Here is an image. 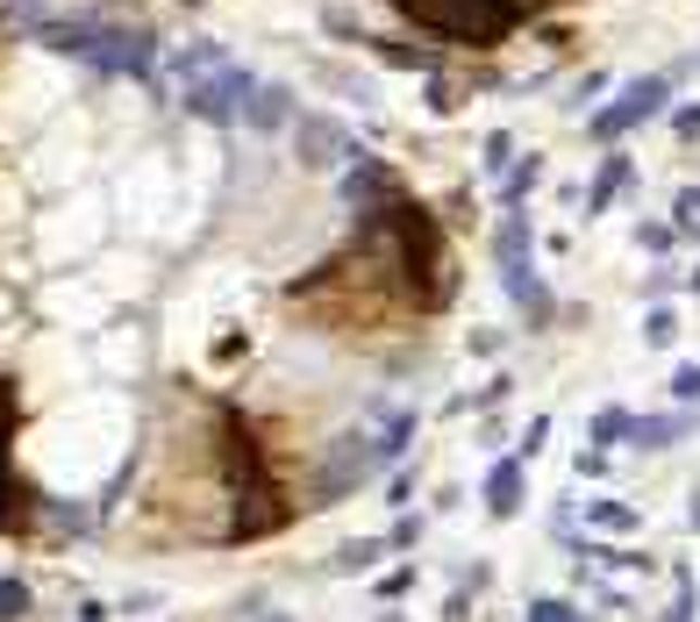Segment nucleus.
<instances>
[{"instance_id":"nucleus-1","label":"nucleus","mask_w":700,"mask_h":622,"mask_svg":"<svg viewBox=\"0 0 700 622\" xmlns=\"http://www.w3.org/2000/svg\"><path fill=\"white\" fill-rule=\"evenodd\" d=\"M372 243H379V251H393V272L408 279L415 308L450 301V251H444V229H436L429 207H408V201L372 207Z\"/></svg>"},{"instance_id":"nucleus-2","label":"nucleus","mask_w":700,"mask_h":622,"mask_svg":"<svg viewBox=\"0 0 700 622\" xmlns=\"http://www.w3.org/2000/svg\"><path fill=\"white\" fill-rule=\"evenodd\" d=\"M36 36L51 43V51H72L86 58V65H101V72H129V79H151L157 65V36L143 29V22H107V15H36Z\"/></svg>"},{"instance_id":"nucleus-3","label":"nucleus","mask_w":700,"mask_h":622,"mask_svg":"<svg viewBox=\"0 0 700 622\" xmlns=\"http://www.w3.org/2000/svg\"><path fill=\"white\" fill-rule=\"evenodd\" d=\"M408 22L422 29H444V36H464V43H500L514 29V15L500 0H393Z\"/></svg>"},{"instance_id":"nucleus-4","label":"nucleus","mask_w":700,"mask_h":622,"mask_svg":"<svg viewBox=\"0 0 700 622\" xmlns=\"http://www.w3.org/2000/svg\"><path fill=\"white\" fill-rule=\"evenodd\" d=\"M251 87H257L251 72H243L237 58H222V65L179 79V101H187V115H201V122H237L243 101H251Z\"/></svg>"},{"instance_id":"nucleus-5","label":"nucleus","mask_w":700,"mask_h":622,"mask_svg":"<svg viewBox=\"0 0 700 622\" xmlns=\"http://www.w3.org/2000/svg\"><path fill=\"white\" fill-rule=\"evenodd\" d=\"M665 101H672V79H665V72H644V79H629V87H622V101H608V107L594 115V137H600V143L629 137L636 122H650Z\"/></svg>"},{"instance_id":"nucleus-6","label":"nucleus","mask_w":700,"mask_h":622,"mask_svg":"<svg viewBox=\"0 0 700 622\" xmlns=\"http://www.w3.org/2000/svg\"><path fill=\"white\" fill-rule=\"evenodd\" d=\"M379 466H386L379 436H336V450H329V466H322V494H343L351 480H372Z\"/></svg>"},{"instance_id":"nucleus-7","label":"nucleus","mask_w":700,"mask_h":622,"mask_svg":"<svg viewBox=\"0 0 700 622\" xmlns=\"http://www.w3.org/2000/svg\"><path fill=\"white\" fill-rule=\"evenodd\" d=\"M293 143H301V165H308V173H329L336 157H351V137H343L329 115H293Z\"/></svg>"},{"instance_id":"nucleus-8","label":"nucleus","mask_w":700,"mask_h":622,"mask_svg":"<svg viewBox=\"0 0 700 622\" xmlns=\"http://www.w3.org/2000/svg\"><path fill=\"white\" fill-rule=\"evenodd\" d=\"M500 287H508L514 308L530 315V329H550L558 301H550V287H544V272H536V258H530V265H500Z\"/></svg>"},{"instance_id":"nucleus-9","label":"nucleus","mask_w":700,"mask_h":622,"mask_svg":"<svg viewBox=\"0 0 700 622\" xmlns=\"http://www.w3.org/2000/svg\"><path fill=\"white\" fill-rule=\"evenodd\" d=\"M351 157H358V165L343 173V193H351V201H358L365 215H372V207H386V201H393V179H386V165H379L372 151H351Z\"/></svg>"},{"instance_id":"nucleus-10","label":"nucleus","mask_w":700,"mask_h":622,"mask_svg":"<svg viewBox=\"0 0 700 622\" xmlns=\"http://www.w3.org/2000/svg\"><path fill=\"white\" fill-rule=\"evenodd\" d=\"M237 122H251V129H287V122H293V93H287V87H265V79H257Z\"/></svg>"},{"instance_id":"nucleus-11","label":"nucleus","mask_w":700,"mask_h":622,"mask_svg":"<svg viewBox=\"0 0 700 622\" xmlns=\"http://www.w3.org/2000/svg\"><path fill=\"white\" fill-rule=\"evenodd\" d=\"M494 258H500V265H530V258H536V229L522 223V215H508V223L494 229Z\"/></svg>"},{"instance_id":"nucleus-12","label":"nucleus","mask_w":700,"mask_h":622,"mask_svg":"<svg viewBox=\"0 0 700 622\" xmlns=\"http://www.w3.org/2000/svg\"><path fill=\"white\" fill-rule=\"evenodd\" d=\"M622 187H629V157H608V165H600V179L586 187V223H594V215H608Z\"/></svg>"},{"instance_id":"nucleus-13","label":"nucleus","mask_w":700,"mask_h":622,"mask_svg":"<svg viewBox=\"0 0 700 622\" xmlns=\"http://www.w3.org/2000/svg\"><path fill=\"white\" fill-rule=\"evenodd\" d=\"M629 436L644 450H665V444H679V436H686V415H629Z\"/></svg>"},{"instance_id":"nucleus-14","label":"nucleus","mask_w":700,"mask_h":622,"mask_svg":"<svg viewBox=\"0 0 700 622\" xmlns=\"http://www.w3.org/2000/svg\"><path fill=\"white\" fill-rule=\"evenodd\" d=\"M486 508H494V516H514V508H522V466H494L486 472Z\"/></svg>"},{"instance_id":"nucleus-15","label":"nucleus","mask_w":700,"mask_h":622,"mask_svg":"<svg viewBox=\"0 0 700 622\" xmlns=\"http://www.w3.org/2000/svg\"><path fill=\"white\" fill-rule=\"evenodd\" d=\"M530 187H544V157H522V165H514V173H508V187H500V201H508V207H522V201H530Z\"/></svg>"},{"instance_id":"nucleus-16","label":"nucleus","mask_w":700,"mask_h":622,"mask_svg":"<svg viewBox=\"0 0 700 622\" xmlns=\"http://www.w3.org/2000/svg\"><path fill=\"white\" fill-rule=\"evenodd\" d=\"M672 337H679V315H672V308H650V315H644V344H658V351H665Z\"/></svg>"},{"instance_id":"nucleus-17","label":"nucleus","mask_w":700,"mask_h":622,"mask_svg":"<svg viewBox=\"0 0 700 622\" xmlns=\"http://www.w3.org/2000/svg\"><path fill=\"white\" fill-rule=\"evenodd\" d=\"M29 615V587L22 580H0V622H22Z\"/></svg>"},{"instance_id":"nucleus-18","label":"nucleus","mask_w":700,"mask_h":622,"mask_svg":"<svg viewBox=\"0 0 700 622\" xmlns=\"http://www.w3.org/2000/svg\"><path fill=\"white\" fill-rule=\"evenodd\" d=\"M322 29H329V36H358V43H365V22L351 15V8H329V15H322Z\"/></svg>"},{"instance_id":"nucleus-19","label":"nucleus","mask_w":700,"mask_h":622,"mask_svg":"<svg viewBox=\"0 0 700 622\" xmlns=\"http://www.w3.org/2000/svg\"><path fill=\"white\" fill-rule=\"evenodd\" d=\"M615 436H629V415H622V408H608V415L594 422V444H615Z\"/></svg>"},{"instance_id":"nucleus-20","label":"nucleus","mask_w":700,"mask_h":622,"mask_svg":"<svg viewBox=\"0 0 700 622\" xmlns=\"http://www.w3.org/2000/svg\"><path fill=\"white\" fill-rule=\"evenodd\" d=\"M508 151H514V137H508V129H494V137H486V157H479V165H486V173H500V165H508Z\"/></svg>"},{"instance_id":"nucleus-21","label":"nucleus","mask_w":700,"mask_h":622,"mask_svg":"<svg viewBox=\"0 0 700 622\" xmlns=\"http://www.w3.org/2000/svg\"><path fill=\"white\" fill-rule=\"evenodd\" d=\"M372 558H379V544H343V551H336V566H343V572H365Z\"/></svg>"},{"instance_id":"nucleus-22","label":"nucleus","mask_w":700,"mask_h":622,"mask_svg":"<svg viewBox=\"0 0 700 622\" xmlns=\"http://www.w3.org/2000/svg\"><path fill=\"white\" fill-rule=\"evenodd\" d=\"M672 223H679V229H700V193H693V187L672 201Z\"/></svg>"},{"instance_id":"nucleus-23","label":"nucleus","mask_w":700,"mask_h":622,"mask_svg":"<svg viewBox=\"0 0 700 622\" xmlns=\"http://www.w3.org/2000/svg\"><path fill=\"white\" fill-rule=\"evenodd\" d=\"M586 516H594V522H608V530H629V508H615V502H594V508H586Z\"/></svg>"},{"instance_id":"nucleus-24","label":"nucleus","mask_w":700,"mask_h":622,"mask_svg":"<svg viewBox=\"0 0 700 622\" xmlns=\"http://www.w3.org/2000/svg\"><path fill=\"white\" fill-rule=\"evenodd\" d=\"M672 394H679V401H700V365H679V372H672Z\"/></svg>"},{"instance_id":"nucleus-25","label":"nucleus","mask_w":700,"mask_h":622,"mask_svg":"<svg viewBox=\"0 0 700 622\" xmlns=\"http://www.w3.org/2000/svg\"><path fill=\"white\" fill-rule=\"evenodd\" d=\"M636 243H644V251H665V243H672V223H644V229H636Z\"/></svg>"},{"instance_id":"nucleus-26","label":"nucleus","mask_w":700,"mask_h":622,"mask_svg":"<svg viewBox=\"0 0 700 622\" xmlns=\"http://www.w3.org/2000/svg\"><path fill=\"white\" fill-rule=\"evenodd\" d=\"M544 436H550V422H544V415H536L530 430H522V458H536V450H544Z\"/></svg>"},{"instance_id":"nucleus-27","label":"nucleus","mask_w":700,"mask_h":622,"mask_svg":"<svg viewBox=\"0 0 700 622\" xmlns=\"http://www.w3.org/2000/svg\"><path fill=\"white\" fill-rule=\"evenodd\" d=\"M530 622H572V608H564V601H536Z\"/></svg>"},{"instance_id":"nucleus-28","label":"nucleus","mask_w":700,"mask_h":622,"mask_svg":"<svg viewBox=\"0 0 700 622\" xmlns=\"http://www.w3.org/2000/svg\"><path fill=\"white\" fill-rule=\"evenodd\" d=\"M686 615H693V587L679 580V601H672V615H665V622H686Z\"/></svg>"},{"instance_id":"nucleus-29","label":"nucleus","mask_w":700,"mask_h":622,"mask_svg":"<svg viewBox=\"0 0 700 622\" xmlns=\"http://www.w3.org/2000/svg\"><path fill=\"white\" fill-rule=\"evenodd\" d=\"M679 137H700V107H679Z\"/></svg>"},{"instance_id":"nucleus-30","label":"nucleus","mask_w":700,"mask_h":622,"mask_svg":"<svg viewBox=\"0 0 700 622\" xmlns=\"http://www.w3.org/2000/svg\"><path fill=\"white\" fill-rule=\"evenodd\" d=\"M686 522H693V530H700V494H693V516H686Z\"/></svg>"},{"instance_id":"nucleus-31","label":"nucleus","mask_w":700,"mask_h":622,"mask_svg":"<svg viewBox=\"0 0 700 622\" xmlns=\"http://www.w3.org/2000/svg\"><path fill=\"white\" fill-rule=\"evenodd\" d=\"M693 294H700V272H693Z\"/></svg>"},{"instance_id":"nucleus-32","label":"nucleus","mask_w":700,"mask_h":622,"mask_svg":"<svg viewBox=\"0 0 700 622\" xmlns=\"http://www.w3.org/2000/svg\"><path fill=\"white\" fill-rule=\"evenodd\" d=\"M386 622H400V615H386Z\"/></svg>"}]
</instances>
